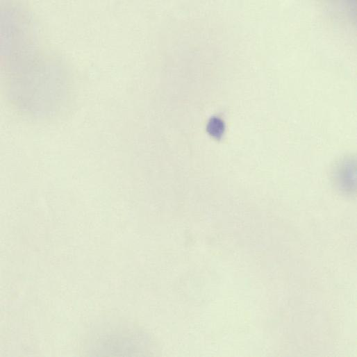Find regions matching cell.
Here are the masks:
<instances>
[{
    "mask_svg": "<svg viewBox=\"0 0 357 357\" xmlns=\"http://www.w3.org/2000/svg\"><path fill=\"white\" fill-rule=\"evenodd\" d=\"M355 159L351 157L344 158L334 169V183L343 193L352 194L355 192Z\"/></svg>",
    "mask_w": 357,
    "mask_h": 357,
    "instance_id": "2",
    "label": "cell"
},
{
    "mask_svg": "<svg viewBox=\"0 0 357 357\" xmlns=\"http://www.w3.org/2000/svg\"><path fill=\"white\" fill-rule=\"evenodd\" d=\"M224 122L217 117H213L208 122V131L215 138H220L224 131Z\"/></svg>",
    "mask_w": 357,
    "mask_h": 357,
    "instance_id": "3",
    "label": "cell"
},
{
    "mask_svg": "<svg viewBox=\"0 0 357 357\" xmlns=\"http://www.w3.org/2000/svg\"><path fill=\"white\" fill-rule=\"evenodd\" d=\"M150 344L141 331L114 325L92 330L84 339L81 350L86 356H140L149 354Z\"/></svg>",
    "mask_w": 357,
    "mask_h": 357,
    "instance_id": "1",
    "label": "cell"
}]
</instances>
